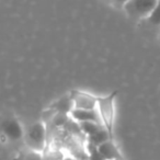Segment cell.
<instances>
[{"label": "cell", "mask_w": 160, "mask_h": 160, "mask_svg": "<svg viewBox=\"0 0 160 160\" xmlns=\"http://www.w3.org/2000/svg\"><path fill=\"white\" fill-rule=\"evenodd\" d=\"M118 91L111 92L108 96L98 97V111L102 126L109 132L111 139L114 140V125H115V99Z\"/></svg>", "instance_id": "6da1fadb"}, {"label": "cell", "mask_w": 160, "mask_h": 160, "mask_svg": "<svg viewBox=\"0 0 160 160\" xmlns=\"http://www.w3.org/2000/svg\"><path fill=\"white\" fill-rule=\"evenodd\" d=\"M48 128L44 122H36L28 128L24 134V142L31 150L44 152L47 146Z\"/></svg>", "instance_id": "7a4b0ae2"}, {"label": "cell", "mask_w": 160, "mask_h": 160, "mask_svg": "<svg viewBox=\"0 0 160 160\" xmlns=\"http://www.w3.org/2000/svg\"><path fill=\"white\" fill-rule=\"evenodd\" d=\"M158 2L159 0H128L123 10L133 20L142 21L148 18Z\"/></svg>", "instance_id": "3957f363"}, {"label": "cell", "mask_w": 160, "mask_h": 160, "mask_svg": "<svg viewBox=\"0 0 160 160\" xmlns=\"http://www.w3.org/2000/svg\"><path fill=\"white\" fill-rule=\"evenodd\" d=\"M72 98L73 108L85 110H97L98 97L83 90H72L70 91Z\"/></svg>", "instance_id": "277c9868"}, {"label": "cell", "mask_w": 160, "mask_h": 160, "mask_svg": "<svg viewBox=\"0 0 160 160\" xmlns=\"http://www.w3.org/2000/svg\"><path fill=\"white\" fill-rule=\"evenodd\" d=\"M2 134H5L8 139L19 140L24 138V129L21 123L17 118H7L2 123Z\"/></svg>", "instance_id": "5b68a950"}, {"label": "cell", "mask_w": 160, "mask_h": 160, "mask_svg": "<svg viewBox=\"0 0 160 160\" xmlns=\"http://www.w3.org/2000/svg\"><path fill=\"white\" fill-rule=\"evenodd\" d=\"M70 118L77 123L83 122H100V118L97 110H85V109H77L73 108L70 112Z\"/></svg>", "instance_id": "8992f818"}, {"label": "cell", "mask_w": 160, "mask_h": 160, "mask_svg": "<svg viewBox=\"0 0 160 160\" xmlns=\"http://www.w3.org/2000/svg\"><path fill=\"white\" fill-rule=\"evenodd\" d=\"M105 160H124V156L115 144V140L109 139L98 147Z\"/></svg>", "instance_id": "52a82bcc"}, {"label": "cell", "mask_w": 160, "mask_h": 160, "mask_svg": "<svg viewBox=\"0 0 160 160\" xmlns=\"http://www.w3.org/2000/svg\"><path fill=\"white\" fill-rule=\"evenodd\" d=\"M49 108L56 111L57 113H65V114H70L71 110L73 109V102L71 94L69 92L67 96H64L62 98H59L57 101L53 103Z\"/></svg>", "instance_id": "ba28073f"}, {"label": "cell", "mask_w": 160, "mask_h": 160, "mask_svg": "<svg viewBox=\"0 0 160 160\" xmlns=\"http://www.w3.org/2000/svg\"><path fill=\"white\" fill-rule=\"evenodd\" d=\"M109 139H111V136H110L109 132H108L104 127H102V128H101L99 132H97L96 134H93V135L87 137V139H86V140H87L88 142H90V144L99 147L100 145H102L103 142H105L107 140H109ZM112 140H113V139H112Z\"/></svg>", "instance_id": "9c48e42d"}, {"label": "cell", "mask_w": 160, "mask_h": 160, "mask_svg": "<svg viewBox=\"0 0 160 160\" xmlns=\"http://www.w3.org/2000/svg\"><path fill=\"white\" fill-rule=\"evenodd\" d=\"M80 129H81V133L86 136V137H89V136L96 134L97 132H99L102 128V124L98 122H83L79 123Z\"/></svg>", "instance_id": "30bf717a"}, {"label": "cell", "mask_w": 160, "mask_h": 160, "mask_svg": "<svg viewBox=\"0 0 160 160\" xmlns=\"http://www.w3.org/2000/svg\"><path fill=\"white\" fill-rule=\"evenodd\" d=\"M146 22H148L150 25L155 28H160V0L158 5L156 6V8L152 10L150 14L148 16V18L146 19Z\"/></svg>", "instance_id": "8fae6325"}, {"label": "cell", "mask_w": 160, "mask_h": 160, "mask_svg": "<svg viewBox=\"0 0 160 160\" xmlns=\"http://www.w3.org/2000/svg\"><path fill=\"white\" fill-rule=\"evenodd\" d=\"M23 160H45V156L44 152L29 149V151L23 157Z\"/></svg>", "instance_id": "7c38bea8"}, {"label": "cell", "mask_w": 160, "mask_h": 160, "mask_svg": "<svg viewBox=\"0 0 160 160\" xmlns=\"http://www.w3.org/2000/svg\"><path fill=\"white\" fill-rule=\"evenodd\" d=\"M112 1H113V3L116 6V7H120L123 9V7H124L125 3H126L128 0H112Z\"/></svg>", "instance_id": "4fadbf2b"}, {"label": "cell", "mask_w": 160, "mask_h": 160, "mask_svg": "<svg viewBox=\"0 0 160 160\" xmlns=\"http://www.w3.org/2000/svg\"><path fill=\"white\" fill-rule=\"evenodd\" d=\"M62 160H78V159H77V158L73 157V156H71V155H69V153H68V155L65 156L64 159H62Z\"/></svg>", "instance_id": "5bb4252c"}, {"label": "cell", "mask_w": 160, "mask_h": 160, "mask_svg": "<svg viewBox=\"0 0 160 160\" xmlns=\"http://www.w3.org/2000/svg\"><path fill=\"white\" fill-rule=\"evenodd\" d=\"M159 42H160V35H159Z\"/></svg>", "instance_id": "9a60e30c"}]
</instances>
